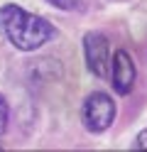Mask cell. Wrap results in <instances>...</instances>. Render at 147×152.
<instances>
[{
    "label": "cell",
    "mask_w": 147,
    "mask_h": 152,
    "mask_svg": "<svg viewBox=\"0 0 147 152\" xmlns=\"http://www.w3.org/2000/svg\"><path fill=\"white\" fill-rule=\"evenodd\" d=\"M0 34L20 52H34L54 39V25L47 17L27 12L25 7L7 3L0 7Z\"/></svg>",
    "instance_id": "1"
},
{
    "label": "cell",
    "mask_w": 147,
    "mask_h": 152,
    "mask_svg": "<svg viewBox=\"0 0 147 152\" xmlns=\"http://www.w3.org/2000/svg\"><path fill=\"white\" fill-rule=\"evenodd\" d=\"M115 101L108 96L105 91H93L91 96L83 101L81 108V120L88 132H105L115 120Z\"/></svg>",
    "instance_id": "2"
},
{
    "label": "cell",
    "mask_w": 147,
    "mask_h": 152,
    "mask_svg": "<svg viewBox=\"0 0 147 152\" xmlns=\"http://www.w3.org/2000/svg\"><path fill=\"white\" fill-rule=\"evenodd\" d=\"M83 59L93 76H98V79L108 76V71H110V42L103 32L91 30L83 34Z\"/></svg>",
    "instance_id": "3"
},
{
    "label": "cell",
    "mask_w": 147,
    "mask_h": 152,
    "mask_svg": "<svg viewBox=\"0 0 147 152\" xmlns=\"http://www.w3.org/2000/svg\"><path fill=\"white\" fill-rule=\"evenodd\" d=\"M110 76H113V88L127 96L135 86V61L125 49H115L113 54V64H110Z\"/></svg>",
    "instance_id": "4"
},
{
    "label": "cell",
    "mask_w": 147,
    "mask_h": 152,
    "mask_svg": "<svg viewBox=\"0 0 147 152\" xmlns=\"http://www.w3.org/2000/svg\"><path fill=\"white\" fill-rule=\"evenodd\" d=\"M54 7L59 10H66V12H81L86 10V0H49Z\"/></svg>",
    "instance_id": "5"
},
{
    "label": "cell",
    "mask_w": 147,
    "mask_h": 152,
    "mask_svg": "<svg viewBox=\"0 0 147 152\" xmlns=\"http://www.w3.org/2000/svg\"><path fill=\"white\" fill-rule=\"evenodd\" d=\"M7 120H10V108H7L5 96H0V135L7 130Z\"/></svg>",
    "instance_id": "6"
},
{
    "label": "cell",
    "mask_w": 147,
    "mask_h": 152,
    "mask_svg": "<svg viewBox=\"0 0 147 152\" xmlns=\"http://www.w3.org/2000/svg\"><path fill=\"white\" fill-rule=\"evenodd\" d=\"M132 147H140V150H147V128L137 132V137L132 142Z\"/></svg>",
    "instance_id": "7"
}]
</instances>
